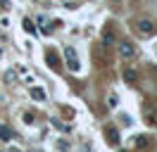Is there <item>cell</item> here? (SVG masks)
Listing matches in <instances>:
<instances>
[{"label": "cell", "instance_id": "cell-10", "mask_svg": "<svg viewBox=\"0 0 157 152\" xmlns=\"http://www.w3.org/2000/svg\"><path fill=\"white\" fill-rule=\"evenodd\" d=\"M24 28L29 31L31 36H36V26H33V21H29V19H24Z\"/></svg>", "mask_w": 157, "mask_h": 152}, {"label": "cell", "instance_id": "cell-3", "mask_svg": "<svg viewBox=\"0 0 157 152\" xmlns=\"http://www.w3.org/2000/svg\"><path fill=\"white\" fill-rule=\"evenodd\" d=\"M136 28L140 31V33H145V36H150V33H155V24L150 21V19H140L136 24Z\"/></svg>", "mask_w": 157, "mask_h": 152}, {"label": "cell", "instance_id": "cell-6", "mask_svg": "<svg viewBox=\"0 0 157 152\" xmlns=\"http://www.w3.org/2000/svg\"><path fill=\"white\" fill-rule=\"evenodd\" d=\"M133 145H136L138 150H145V147H150V138L147 135H138L136 140H133Z\"/></svg>", "mask_w": 157, "mask_h": 152}, {"label": "cell", "instance_id": "cell-5", "mask_svg": "<svg viewBox=\"0 0 157 152\" xmlns=\"http://www.w3.org/2000/svg\"><path fill=\"white\" fill-rule=\"evenodd\" d=\"M45 97H48V95H45L43 88H33V90H31V100H36V102H45Z\"/></svg>", "mask_w": 157, "mask_h": 152}, {"label": "cell", "instance_id": "cell-9", "mask_svg": "<svg viewBox=\"0 0 157 152\" xmlns=\"http://www.w3.org/2000/svg\"><path fill=\"white\" fill-rule=\"evenodd\" d=\"M124 78H126V83H136V71H133V69H126V71H124Z\"/></svg>", "mask_w": 157, "mask_h": 152}, {"label": "cell", "instance_id": "cell-11", "mask_svg": "<svg viewBox=\"0 0 157 152\" xmlns=\"http://www.w3.org/2000/svg\"><path fill=\"white\" fill-rule=\"evenodd\" d=\"M48 64L55 69V66H57V57H55V55H48Z\"/></svg>", "mask_w": 157, "mask_h": 152}, {"label": "cell", "instance_id": "cell-1", "mask_svg": "<svg viewBox=\"0 0 157 152\" xmlns=\"http://www.w3.org/2000/svg\"><path fill=\"white\" fill-rule=\"evenodd\" d=\"M64 59H67V66L71 69V71H78V69H81V64H78V59H76V52H74V48H64Z\"/></svg>", "mask_w": 157, "mask_h": 152}, {"label": "cell", "instance_id": "cell-8", "mask_svg": "<svg viewBox=\"0 0 157 152\" xmlns=\"http://www.w3.org/2000/svg\"><path fill=\"white\" fill-rule=\"evenodd\" d=\"M112 43H114V33H112V31H105V36H102V45L109 48Z\"/></svg>", "mask_w": 157, "mask_h": 152}, {"label": "cell", "instance_id": "cell-4", "mask_svg": "<svg viewBox=\"0 0 157 152\" xmlns=\"http://www.w3.org/2000/svg\"><path fill=\"white\" fill-rule=\"evenodd\" d=\"M105 135H107V142H109V145H119V131L114 128V126H107Z\"/></svg>", "mask_w": 157, "mask_h": 152}, {"label": "cell", "instance_id": "cell-2", "mask_svg": "<svg viewBox=\"0 0 157 152\" xmlns=\"http://www.w3.org/2000/svg\"><path fill=\"white\" fill-rule=\"evenodd\" d=\"M119 55L126 57V59H131V57H136V48L131 45L128 40H121V43H119Z\"/></svg>", "mask_w": 157, "mask_h": 152}, {"label": "cell", "instance_id": "cell-7", "mask_svg": "<svg viewBox=\"0 0 157 152\" xmlns=\"http://www.w3.org/2000/svg\"><path fill=\"white\" fill-rule=\"evenodd\" d=\"M0 140H12V131L7 128V126H0Z\"/></svg>", "mask_w": 157, "mask_h": 152}]
</instances>
